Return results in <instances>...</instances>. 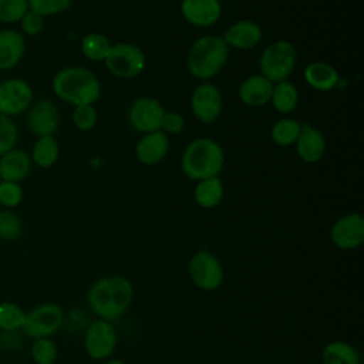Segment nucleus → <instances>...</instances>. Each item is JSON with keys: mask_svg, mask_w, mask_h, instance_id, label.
<instances>
[{"mask_svg": "<svg viewBox=\"0 0 364 364\" xmlns=\"http://www.w3.org/2000/svg\"><path fill=\"white\" fill-rule=\"evenodd\" d=\"M135 287L121 274H105L94 280L85 293V303L98 317L108 321L121 318L134 301Z\"/></svg>", "mask_w": 364, "mask_h": 364, "instance_id": "nucleus-1", "label": "nucleus"}, {"mask_svg": "<svg viewBox=\"0 0 364 364\" xmlns=\"http://www.w3.org/2000/svg\"><path fill=\"white\" fill-rule=\"evenodd\" d=\"M300 131H301V124L297 119L282 118L272 127L270 136L274 144L280 146H290V145H294Z\"/></svg>", "mask_w": 364, "mask_h": 364, "instance_id": "nucleus-28", "label": "nucleus"}, {"mask_svg": "<svg viewBox=\"0 0 364 364\" xmlns=\"http://www.w3.org/2000/svg\"><path fill=\"white\" fill-rule=\"evenodd\" d=\"M33 168L30 154L23 148H13L0 156V179L23 182Z\"/></svg>", "mask_w": 364, "mask_h": 364, "instance_id": "nucleus-18", "label": "nucleus"}, {"mask_svg": "<svg viewBox=\"0 0 364 364\" xmlns=\"http://www.w3.org/2000/svg\"><path fill=\"white\" fill-rule=\"evenodd\" d=\"M223 195H225L223 182L219 176L198 181L193 189V199L196 205L203 209L216 208L222 202Z\"/></svg>", "mask_w": 364, "mask_h": 364, "instance_id": "nucleus-25", "label": "nucleus"}, {"mask_svg": "<svg viewBox=\"0 0 364 364\" xmlns=\"http://www.w3.org/2000/svg\"><path fill=\"white\" fill-rule=\"evenodd\" d=\"M28 11L27 0H0V23L6 26L17 24Z\"/></svg>", "mask_w": 364, "mask_h": 364, "instance_id": "nucleus-32", "label": "nucleus"}, {"mask_svg": "<svg viewBox=\"0 0 364 364\" xmlns=\"http://www.w3.org/2000/svg\"><path fill=\"white\" fill-rule=\"evenodd\" d=\"M28 154L33 165L41 169H48L54 166L60 158V145L54 135L40 136L36 139Z\"/></svg>", "mask_w": 364, "mask_h": 364, "instance_id": "nucleus-24", "label": "nucleus"}, {"mask_svg": "<svg viewBox=\"0 0 364 364\" xmlns=\"http://www.w3.org/2000/svg\"><path fill=\"white\" fill-rule=\"evenodd\" d=\"M165 108L154 97H139L136 98L128 111V119L131 127L142 134H149L159 131L161 121Z\"/></svg>", "mask_w": 364, "mask_h": 364, "instance_id": "nucleus-14", "label": "nucleus"}, {"mask_svg": "<svg viewBox=\"0 0 364 364\" xmlns=\"http://www.w3.org/2000/svg\"><path fill=\"white\" fill-rule=\"evenodd\" d=\"M28 9L38 13L40 16L50 17L64 13L70 9L73 0H27Z\"/></svg>", "mask_w": 364, "mask_h": 364, "instance_id": "nucleus-35", "label": "nucleus"}, {"mask_svg": "<svg viewBox=\"0 0 364 364\" xmlns=\"http://www.w3.org/2000/svg\"><path fill=\"white\" fill-rule=\"evenodd\" d=\"M188 276L199 290L215 291L225 282V267L212 252L199 249L188 262Z\"/></svg>", "mask_w": 364, "mask_h": 364, "instance_id": "nucleus-7", "label": "nucleus"}, {"mask_svg": "<svg viewBox=\"0 0 364 364\" xmlns=\"http://www.w3.org/2000/svg\"><path fill=\"white\" fill-rule=\"evenodd\" d=\"M0 181H1V179H0Z\"/></svg>", "mask_w": 364, "mask_h": 364, "instance_id": "nucleus-41", "label": "nucleus"}, {"mask_svg": "<svg viewBox=\"0 0 364 364\" xmlns=\"http://www.w3.org/2000/svg\"><path fill=\"white\" fill-rule=\"evenodd\" d=\"M181 14L186 23L195 27H210L222 16L219 0H182Z\"/></svg>", "mask_w": 364, "mask_h": 364, "instance_id": "nucleus-15", "label": "nucleus"}, {"mask_svg": "<svg viewBox=\"0 0 364 364\" xmlns=\"http://www.w3.org/2000/svg\"><path fill=\"white\" fill-rule=\"evenodd\" d=\"M102 364H127V361L121 358H107L102 361Z\"/></svg>", "mask_w": 364, "mask_h": 364, "instance_id": "nucleus-39", "label": "nucleus"}, {"mask_svg": "<svg viewBox=\"0 0 364 364\" xmlns=\"http://www.w3.org/2000/svg\"><path fill=\"white\" fill-rule=\"evenodd\" d=\"M225 164L222 146L210 138L191 141L181 158V168L185 176L192 181H202L219 176Z\"/></svg>", "mask_w": 364, "mask_h": 364, "instance_id": "nucleus-3", "label": "nucleus"}, {"mask_svg": "<svg viewBox=\"0 0 364 364\" xmlns=\"http://www.w3.org/2000/svg\"><path fill=\"white\" fill-rule=\"evenodd\" d=\"M82 344L91 360L104 361L111 358L118 346V331L114 323L104 318L90 321L84 330Z\"/></svg>", "mask_w": 364, "mask_h": 364, "instance_id": "nucleus-8", "label": "nucleus"}, {"mask_svg": "<svg viewBox=\"0 0 364 364\" xmlns=\"http://www.w3.org/2000/svg\"><path fill=\"white\" fill-rule=\"evenodd\" d=\"M169 151V138L165 132L154 131L144 134V136L136 142L135 155L139 162L145 165L159 164Z\"/></svg>", "mask_w": 364, "mask_h": 364, "instance_id": "nucleus-20", "label": "nucleus"}, {"mask_svg": "<svg viewBox=\"0 0 364 364\" xmlns=\"http://www.w3.org/2000/svg\"><path fill=\"white\" fill-rule=\"evenodd\" d=\"M223 107V98L219 88L212 82L199 84L191 95V109L202 124L215 122Z\"/></svg>", "mask_w": 364, "mask_h": 364, "instance_id": "nucleus-12", "label": "nucleus"}, {"mask_svg": "<svg viewBox=\"0 0 364 364\" xmlns=\"http://www.w3.org/2000/svg\"><path fill=\"white\" fill-rule=\"evenodd\" d=\"M111 41L102 33H88L81 40V53L91 61H104L109 53Z\"/></svg>", "mask_w": 364, "mask_h": 364, "instance_id": "nucleus-27", "label": "nucleus"}, {"mask_svg": "<svg viewBox=\"0 0 364 364\" xmlns=\"http://www.w3.org/2000/svg\"><path fill=\"white\" fill-rule=\"evenodd\" d=\"M73 122L80 131H91L97 124V111L94 105H77L73 109Z\"/></svg>", "mask_w": 364, "mask_h": 364, "instance_id": "nucleus-36", "label": "nucleus"}, {"mask_svg": "<svg viewBox=\"0 0 364 364\" xmlns=\"http://www.w3.org/2000/svg\"><path fill=\"white\" fill-rule=\"evenodd\" d=\"M26 318V310L13 301L0 303V331H21Z\"/></svg>", "mask_w": 364, "mask_h": 364, "instance_id": "nucleus-29", "label": "nucleus"}, {"mask_svg": "<svg viewBox=\"0 0 364 364\" xmlns=\"http://www.w3.org/2000/svg\"><path fill=\"white\" fill-rule=\"evenodd\" d=\"M34 101V91L28 81L20 77H7L0 81V114L14 118L26 114Z\"/></svg>", "mask_w": 364, "mask_h": 364, "instance_id": "nucleus-10", "label": "nucleus"}, {"mask_svg": "<svg viewBox=\"0 0 364 364\" xmlns=\"http://www.w3.org/2000/svg\"><path fill=\"white\" fill-rule=\"evenodd\" d=\"M18 26H20L18 31L24 37H36L44 28V17L28 9V11L18 21Z\"/></svg>", "mask_w": 364, "mask_h": 364, "instance_id": "nucleus-37", "label": "nucleus"}, {"mask_svg": "<svg viewBox=\"0 0 364 364\" xmlns=\"http://www.w3.org/2000/svg\"><path fill=\"white\" fill-rule=\"evenodd\" d=\"M26 125L37 138L55 135L60 127V111L57 105L47 98L34 100L26 111Z\"/></svg>", "mask_w": 364, "mask_h": 364, "instance_id": "nucleus-11", "label": "nucleus"}, {"mask_svg": "<svg viewBox=\"0 0 364 364\" xmlns=\"http://www.w3.org/2000/svg\"><path fill=\"white\" fill-rule=\"evenodd\" d=\"M297 61V51L293 43L287 40H276L269 44L259 60V70L263 77H266L273 84L286 81Z\"/></svg>", "mask_w": 364, "mask_h": 364, "instance_id": "nucleus-5", "label": "nucleus"}, {"mask_svg": "<svg viewBox=\"0 0 364 364\" xmlns=\"http://www.w3.org/2000/svg\"><path fill=\"white\" fill-rule=\"evenodd\" d=\"M27 48L26 37L13 27H4L0 30V71H11L16 68Z\"/></svg>", "mask_w": 364, "mask_h": 364, "instance_id": "nucleus-16", "label": "nucleus"}, {"mask_svg": "<svg viewBox=\"0 0 364 364\" xmlns=\"http://www.w3.org/2000/svg\"><path fill=\"white\" fill-rule=\"evenodd\" d=\"M18 141V127L10 117L0 114V156L16 148Z\"/></svg>", "mask_w": 364, "mask_h": 364, "instance_id": "nucleus-34", "label": "nucleus"}, {"mask_svg": "<svg viewBox=\"0 0 364 364\" xmlns=\"http://www.w3.org/2000/svg\"><path fill=\"white\" fill-rule=\"evenodd\" d=\"M270 102L277 112L290 114L299 104L297 88L287 80L273 84Z\"/></svg>", "mask_w": 364, "mask_h": 364, "instance_id": "nucleus-26", "label": "nucleus"}, {"mask_svg": "<svg viewBox=\"0 0 364 364\" xmlns=\"http://www.w3.org/2000/svg\"><path fill=\"white\" fill-rule=\"evenodd\" d=\"M104 61L107 70L114 77L124 80L138 77L146 65V57L144 51L131 43L112 44Z\"/></svg>", "mask_w": 364, "mask_h": 364, "instance_id": "nucleus-9", "label": "nucleus"}, {"mask_svg": "<svg viewBox=\"0 0 364 364\" xmlns=\"http://www.w3.org/2000/svg\"><path fill=\"white\" fill-rule=\"evenodd\" d=\"M330 240L340 250H354L364 242V218L357 213L340 216L330 229Z\"/></svg>", "mask_w": 364, "mask_h": 364, "instance_id": "nucleus-13", "label": "nucleus"}, {"mask_svg": "<svg viewBox=\"0 0 364 364\" xmlns=\"http://www.w3.org/2000/svg\"><path fill=\"white\" fill-rule=\"evenodd\" d=\"M30 357L36 364H54L58 357V347L53 337L34 338L30 346Z\"/></svg>", "mask_w": 364, "mask_h": 364, "instance_id": "nucleus-30", "label": "nucleus"}, {"mask_svg": "<svg viewBox=\"0 0 364 364\" xmlns=\"http://www.w3.org/2000/svg\"><path fill=\"white\" fill-rule=\"evenodd\" d=\"M321 364H360V351L344 340L328 341L320 354Z\"/></svg>", "mask_w": 364, "mask_h": 364, "instance_id": "nucleus-23", "label": "nucleus"}, {"mask_svg": "<svg viewBox=\"0 0 364 364\" xmlns=\"http://www.w3.org/2000/svg\"><path fill=\"white\" fill-rule=\"evenodd\" d=\"M304 81L316 91H331L338 84L337 70L326 61H313L310 63L303 73Z\"/></svg>", "mask_w": 364, "mask_h": 364, "instance_id": "nucleus-22", "label": "nucleus"}, {"mask_svg": "<svg viewBox=\"0 0 364 364\" xmlns=\"http://www.w3.org/2000/svg\"><path fill=\"white\" fill-rule=\"evenodd\" d=\"M24 199V191L18 182L0 181V206L1 209L14 210L21 205Z\"/></svg>", "mask_w": 364, "mask_h": 364, "instance_id": "nucleus-33", "label": "nucleus"}, {"mask_svg": "<svg viewBox=\"0 0 364 364\" xmlns=\"http://www.w3.org/2000/svg\"><path fill=\"white\" fill-rule=\"evenodd\" d=\"M51 90L61 101L77 105H94L101 95L97 75L81 65H68L58 70L51 80Z\"/></svg>", "mask_w": 364, "mask_h": 364, "instance_id": "nucleus-2", "label": "nucleus"}, {"mask_svg": "<svg viewBox=\"0 0 364 364\" xmlns=\"http://www.w3.org/2000/svg\"><path fill=\"white\" fill-rule=\"evenodd\" d=\"M0 209H1V206H0Z\"/></svg>", "mask_w": 364, "mask_h": 364, "instance_id": "nucleus-40", "label": "nucleus"}, {"mask_svg": "<svg viewBox=\"0 0 364 364\" xmlns=\"http://www.w3.org/2000/svg\"><path fill=\"white\" fill-rule=\"evenodd\" d=\"M23 233L21 218L10 209H0V239L6 242L17 240Z\"/></svg>", "mask_w": 364, "mask_h": 364, "instance_id": "nucleus-31", "label": "nucleus"}, {"mask_svg": "<svg viewBox=\"0 0 364 364\" xmlns=\"http://www.w3.org/2000/svg\"><path fill=\"white\" fill-rule=\"evenodd\" d=\"M299 158L306 164L320 161L326 154V138L321 131L311 124H301V131L294 142Z\"/></svg>", "mask_w": 364, "mask_h": 364, "instance_id": "nucleus-17", "label": "nucleus"}, {"mask_svg": "<svg viewBox=\"0 0 364 364\" xmlns=\"http://www.w3.org/2000/svg\"><path fill=\"white\" fill-rule=\"evenodd\" d=\"M65 321V313L63 307L57 303H40L26 311V318L23 324V334L28 338H43L53 337L61 330Z\"/></svg>", "mask_w": 364, "mask_h": 364, "instance_id": "nucleus-6", "label": "nucleus"}, {"mask_svg": "<svg viewBox=\"0 0 364 364\" xmlns=\"http://www.w3.org/2000/svg\"><path fill=\"white\" fill-rule=\"evenodd\" d=\"M272 91L273 82L262 74H255L243 80L239 85V98L245 105L256 108L270 102Z\"/></svg>", "mask_w": 364, "mask_h": 364, "instance_id": "nucleus-21", "label": "nucleus"}, {"mask_svg": "<svg viewBox=\"0 0 364 364\" xmlns=\"http://www.w3.org/2000/svg\"><path fill=\"white\" fill-rule=\"evenodd\" d=\"M262 27L252 20H239L233 23L223 34V41L229 48L250 50L262 40Z\"/></svg>", "mask_w": 364, "mask_h": 364, "instance_id": "nucleus-19", "label": "nucleus"}, {"mask_svg": "<svg viewBox=\"0 0 364 364\" xmlns=\"http://www.w3.org/2000/svg\"><path fill=\"white\" fill-rule=\"evenodd\" d=\"M230 48L219 36H202L196 38L186 55V67L192 77L206 81L213 78L226 64Z\"/></svg>", "mask_w": 364, "mask_h": 364, "instance_id": "nucleus-4", "label": "nucleus"}, {"mask_svg": "<svg viewBox=\"0 0 364 364\" xmlns=\"http://www.w3.org/2000/svg\"><path fill=\"white\" fill-rule=\"evenodd\" d=\"M185 127L183 117L176 111H165L161 121V131L168 134H179Z\"/></svg>", "mask_w": 364, "mask_h": 364, "instance_id": "nucleus-38", "label": "nucleus"}]
</instances>
